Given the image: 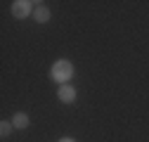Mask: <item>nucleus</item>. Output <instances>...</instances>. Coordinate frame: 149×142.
Wrapping results in <instances>:
<instances>
[{"label":"nucleus","instance_id":"1","mask_svg":"<svg viewBox=\"0 0 149 142\" xmlns=\"http://www.w3.org/2000/svg\"><path fill=\"white\" fill-rule=\"evenodd\" d=\"M73 74H76V66H73L71 59H57L50 66V81L59 83V85H66L73 78Z\"/></svg>","mask_w":149,"mask_h":142},{"label":"nucleus","instance_id":"2","mask_svg":"<svg viewBox=\"0 0 149 142\" xmlns=\"http://www.w3.org/2000/svg\"><path fill=\"white\" fill-rule=\"evenodd\" d=\"M10 10H12V17H14V19H26L29 14H33L36 3H31V0H14Z\"/></svg>","mask_w":149,"mask_h":142},{"label":"nucleus","instance_id":"3","mask_svg":"<svg viewBox=\"0 0 149 142\" xmlns=\"http://www.w3.org/2000/svg\"><path fill=\"white\" fill-rule=\"evenodd\" d=\"M76 97H78V93H76V88H73L71 83L59 85V90H57V100H59L62 104H73V102H76Z\"/></svg>","mask_w":149,"mask_h":142},{"label":"nucleus","instance_id":"4","mask_svg":"<svg viewBox=\"0 0 149 142\" xmlns=\"http://www.w3.org/2000/svg\"><path fill=\"white\" fill-rule=\"evenodd\" d=\"M10 121H12L14 130H26V128H29V123H31L29 114H24V111H14V116H12Z\"/></svg>","mask_w":149,"mask_h":142},{"label":"nucleus","instance_id":"5","mask_svg":"<svg viewBox=\"0 0 149 142\" xmlns=\"http://www.w3.org/2000/svg\"><path fill=\"white\" fill-rule=\"evenodd\" d=\"M50 10L43 5V3H36V10H33V19L38 22V24H45V22H50Z\"/></svg>","mask_w":149,"mask_h":142},{"label":"nucleus","instance_id":"6","mask_svg":"<svg viewBox=\"0 0 149 142\" xmlns=\"http://www.w3.org/2000/svg\"><path fill=\"white\" fill-rule=\"evenodd\" d=\"M12 130H14L12 121H3V123H0V137H10V135H12Z\"/></svg>","mask_w":149,"mask_h":142},{"label":"nucleus","instance_id":"7","mask_svg":"<svg viewBox=\"0 0 149 142\" xmlns=\"http://www.w3.org/2000/svg\"><path fill=\"white\" fill-rule=\"evenodd\" d=\"M59 142H76V140H73V137H62Z\"/></svg>","mask_w":149,"mask_h":142}]
</instances>
